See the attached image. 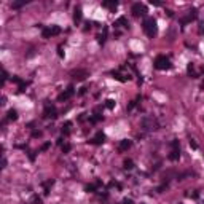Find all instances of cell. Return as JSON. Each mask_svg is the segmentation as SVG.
<instances>
[{"mask_svg":"<svg viewBox=\"0 0 204 204\" xmlns=\"http://www.w3.org/2000/svg\"><path fill=\"white\" fill-rule=\"evenodd\" d=\"M144 32L147 34V37L153 38L158 34V26H156V19L155 18H145L144 21Z\"/></svg>","mask_w":204,"mask_h":204,"instance_id":"1","label":"cell"},{"mask_svg":"<svg viewBox=\"0 0 204 204\" xmlns=\"http://www.w3.org/2000/svg\"><path fill=\"white\" fill-rule=\"evenodd\" d=\"M155 69L158 70H166V69H171V59L167 58V56H156L155 59Z\"/></svg>","mask_w":204,"mask_h":204,"instance_id":"2","label":"cell"},{"mask_svg":"<svg viewBox=\"0 0 204 204\" xmlns=\"http://www.w3.org/2000/svg\"><path fill=\"white\" fill-rule=\"evenodd\" d=\"M171 147H172V150H171V153H169V159H171V161H177V159L180 158L179 140H172V142H171Z\"/></svg>","mask_w":204,"mask_h":204,"instance_id":"3","label":"cell"},{"mask_svg":"<svg viewBox=\"0 0 204 204\" xmlns=\"http://www.w3.org/2000/svg\"><path fill=\"white\" fill-rule=\"evenodd\" d=\"M70 75H72V78L77 80V81H83L86 77H89V72H88L86 69H77V70H73Z\"/></svg>","mask_w":204,"mask_h":204,"instance_id":"4","label":"cell"},{"mask_svg":"<svg viewBox=\"0 0 204 204\" xmlns=\"http://www.w3.org/2000/svg\"><path fill=\"white\" fill-rule=\"evenodd\" d=\"M132 14H134L136 18H139V16H144V14L147 13V7L144 3H140V2H139V3H134L132 5Z\"/></svg>","mask_w":204,"mask_h":204,"instance_id":"5","label":"cell"},{"mask_svg":"<svg viewBox=\"0 0 204 204\" xmlns=\"http://www.w3.org/2000/svg\"><path fill=\"white\" fill-rule=\"evenodd\" d=\"M73 94H75V88L72 86V85H70L69 88H67L66 91H64V93H61L58 96V102H64V100H69L70 97L73 96Z\"/></svg>","mask_w":204,"mask_h":204,"instance_id":"6","label":"cell"},{"mask_svg":"<svg viewBox=\"0 0 204 204\" xmlns=\"http://www.w3.org/2000/svg\"><path fill=\"white\" fill-rule=\"evenodd\" d=\"M58 117V112H56V107L51 104H45V110H43V118H54Z\"/></svg>","mask_w":204,"mask_h":204,"instance_id":"7","label":"cell"},{"mask_svg":"<svg viewBox=\"0 0 204 204\" xmlns=\"http://www.w3.org/2000/svg\"><path fill=\"white\" fill-rule=\"evenodd\" d=\"M89 142H91V144H94V145H100V144H104V142H105V134L102 131H99Z\"/></svg>","mask_w":204,"mask_h":204,"instance_id":"8","label":"cell"},{"mask_svg":"<svg viewBox=\"0 0 204 204\" xmlns=\"http://www.w3.org/2000/svg\"><path fill=\"white\" fill-rule=\"evenodd\" d=\"M81 18H83V11H81L80 7H77L75 11H73V22H75V26H78L81 22Z\"/></svg>","mask_w":204,"mask_h":204,"instance_id":"9","label":"cell"},{"mask_svg":"<svg viewBox=\"0 0 204 204\" xmlns=\"http://www.w3.org/2000/svg\"><path fill=\"white\" fill-rule=\"evenodd\" d=\"M102 7L108 8L110 11H115L118 8V2L117 0H105V2H102Z\"/></svg>","mask_w":204,"mask_h":204,"instance_id":"10","label":"cell"},{"mask_svg":"<svg viewBox=\"0 0 204 204\" xmlns=\"http://www.w3.org/2000/svg\"><path fill=\"white\" fill-rule=\"evenodd\" d=\"M132 145V142L129 140V139H123V140L120 142V145H118V148H120V152H126V150H129Z\"/></svg>","mask_w":204,"mask_h":204,"instance_id":"11","label":"cell"},{"mask_svg":"<svg viewBox=\"0 0 204 204\" xmlns=\"http://www.w3.org/2000/svg\"><path fill=\"white\" fill-rule=\"evenodd\" d=\"M196 16H198V10H196V8H191V10L188 11V16L182 21V24H187L188 21H193V19H196Z\"/></svg>","mask_w":204,"mask_h":204,"instance_id":"12","label":"cell"},{"mask_svg":"<svg viewBox=\"0 0 204 204\" xmlns=\"http://www.w3.org/2000/svg\"><path fill=\"white\" fill-rule=\"evenodd\" d=\"M7 118L10 121H16L18 120V112L14 110V108H10V110H8V113H7Z\"/></svg>","mask_w":204,"mask_h":204,"instance_id":"13","label":"cell"},{"mask_svg":"<svg viewBox=\"0 0 204 204\" xmlns=\"http://www.w3.org/2000/svg\"><path fill=\"white\" fill-rule=\"evenodd\" d=\"M70 128H72V123H70V121L64 123V125H62V134L64 136H69L70 134Z\"/></svg>","mask_w":204,"mask_h":204,"instance_id":"14","label":"cell"},{"mask_svg":"<svg viewBox=\"0 0 204 204\" xmlns=\"http://www.w3.org/2000/svg\"><path fill=\"white\" fill-rule=\"evenodd\" d=\"M113 26H123V27H128V26H129V22H128V19H126L125 16H121L120 19H118V21L113 24Z\"/></svg>","mask_w":204,"mask_h":204,"instance_id":"15","label":"cell"},{"mask_svg":"<svg viewBox=\"0 0 204 204\" xmlns=\"http://www.w3.org/2000/svg\"><path fill=\"white\" fill-rule=\"evenodd\" d=\"M105 38H107V27H104V34L102 35H97V42H99V45H104Z\"/></svg>","mask_w":204,"mask_h":204,"instance_id":"16","label":"cell"},{"mask_svg":"<svg viewBox=\"0 0 204 204\" xmlns=\"http://www.w3.org/2000/svg\"><path fill=\"white\" fill-rule=\"evenodd\" d=\"M123 167L128 171H131L132 167H134V163H132V159H125V163H123Z\"/></svg>","mask_w":204,"mask_h":204,"instance_id":"17","label":"cell"},{"mask_svg":"<svg viewBox=\"0 0 204 204\" xmlns=\"http://www.w3.org/2000/svg\"><path fill=\"white\" fill-rule=\"evenodd\" d=\"M112 77H113V78H117L118 81H126V80H128L126 77H123V75H121L120 72H112Z\"/></svg>","mask_w":204,"mask_h":204,"instance_id":"18","label":"cell"},{"mask_svg":"<svg viewBox=\"0 0 204 204\" xmlns=\"http://www.w3.org/2000/svg\"><path fill=\"white\" fill-rule=\"evenodd\" d=\"M187 70H188V75H190V77H193V78H196V77H198L196 73H195V66H193L191 62L188 64V69H187Z\"/></svg>","mask_w":204,"mask_h":204,"instance_id":"19","label":"cell"},{"mask_svg":"<svg viewBox=\"0 0 204 204\" xmlns=\"http://www.w3.org/2000/svg\"><path fill=\"white\" fill-rule=\"evenodd\" d=\"M42 35H43V38H49V37H53L51 35V27H45L42 30Z\"/></svg>","mask_w":204,"mask_h":204,"instance_id":"20","label":"cell"},{"mask_svg":"<svg viewBox=\"0 0 204 204\" xmlns=\"http://www.w3.org/2000/svg\"><path fill=\"white\" fill-rule=\"evenodd\" d=\"M61 34V27L59 26H51V35H59Z\"/></svg>","mask_w":204,"mask_h":204,"instance_id":"21","label":"cell"},{"mask_svg":"<svg viewBox=\"0 0 204 204\" xmlns=\"http://www.w3.org/2000/svg\"><path fill=\"white\" fill-rule=\"evenodd\" d=\"M105 107L112 110V108L115 107V100H113V99H107V100H105Z\"/></svg>","mask_w":204,"mask_h":204,"instance_id":"22","label":"cell"},{"mask_svg":"<svg viewBox=\"0 0 204 204\" xmlns=\"http://www.w3.org/2000/svg\"><path fill=\"white\" fill-rule=\"evenodd\" d=\"M61 150H62V153H69L70 150H72V145H70V144H64V145L61 147Z\"/></svg>","mask_w":204,"mask_h":204,"instance_id":"23","label":"cell"},{"mask_svg":"<svg viewBox=\"0 0 204 204\" xmlns=\"http://www.w3.org/2000/svg\"><path fill=\"white\" fill-rule=\"evenodd\" d=\"M96 187H97V183H96V185H86L85 190H86L88 193H94V191H96Z\"/></svg>","mask_w":204,"mask_h":204,"instance_id":"24","label":"cell"},{"mask_svg":"<svg viewBox=\"0 0 204 204\" xmlns=\"http://www.w3.org/2000/svg\"><path fill=\"white\" fill-rule=\"evenodd\" d=\"M49 147H51V144H49V142H46V144H43V145H42V148H40V152H45V150H48Z\"/></svg>","mask_w":204,"mask_h":204,"instance_id":"25","label":"cell"},{"mask_svg":"<svg viewBox=\"0 0 204 204\" xmlns=\"http://www.w3.org/2000/svg\"><path fill=\"white\" fill-rule=\"evenodd\" d=\"M11 80H13L14 83H18V85H21V83H22V80L19 78V77H16V75H13V78H11Z\"/></svg>","mask_w":204,"mask_h":204,"instance_id":"26","label":"cell"},{"mask_svg":"<svg viewBox=\"0 0 204 204\" xmlns=\"http://www.w3.org/2000/svg\"><path fill=\"white\" fill-rule=\"evenodd\" d=\"M58 54H59V58H64V51H62V45H59V46H58Z\"/></svg>","mask_w":204,"mask_h":204,"instance_id":"27","label":"cell"},{"mask_svg":"<svg viewBox=\"0 0 204 204\" xmlns=\"http://www.w3.org/2000/svg\"><path fill=\"white\" fill-rule=\"evenodd\" d=\"M86 89H88V88H86V86H83V88H80V91H78V94H80V96H85V94H86Z\"/></svg>","mask_w":204,"mask_h":204,"instance_id":"28","label":"cell"},{"mask_svg":"<svg viewBox=\"0 0 204 204\" xmlns=\"http://www.w3.org/2000/svg\"><path fill=\"white\" fill-rule=\"evenodd\" d=\"M26 86H27V83H24V81H22V83L19 85V93H22V91H26Z\"/></svg>","mask_w":204,"mask_h":204,"instance_id":"29","label":"cell"},{"mask_svg":"<svg viewBox=\"0 0 204 204\" xmlns=\"http://www.w3.org/2000/svg\"><path fill=\"white\" fill-rule=\"evenodd\" d=\"M190 147H191V148H195V150L198 148V144H196V142L193 140V139H191V140H190Z\"/></svg>","mask_w":204,"mask_h":204,"instance_id":"30","label":"cell"},{"mask_svg":"<svg viewBox=\"0 0 204 204\" xmlns=\"http://www.w3.org/2000/svg\"><path fill=\"white\" fill-rule=\"evenodd\" d=\"M150 3L155 5V7H159V5H161V2H158V0H150Z\"/></svg>","mask_w":204,"mask_h":204,"instance_id":"31","label":"cell"},{"mask_svg":"<svg viewBox=\"0 0 204 204\" xmlns=\"http://www.w3.org/2000/svg\"><path fill=\"white\" fill-rule=\"evenodd\" d=\"M40 136H42V132H40V131H34V132H32V137H40Z\"/></svg>","mask_w":204,"mask_h":204,"instance_id":"32","label":"cell"},{"mask_svg":"<svg viewBox=\"0 0 204 204\" xmlns=\"http://www.w3.org/2000/svg\"><path fill=\"white\" fill-rule=\"evenodd\" d=\"M123 204H134V201H132V199H128V198H126V199L123 201Z\"/></svg>","mask_w":204,"mask_h":204,"instance_id":"33","label":"cell"},{"mask_svg":"<svg viewBox=\"0 0 204 204\" xmlns=\"http://www.w3.org/2000/svg\"><path fill=\"white\" fill-rule=\"evenodd\" d=\"M8 80V73H7V70H3V83Z\"/></svg>","mask_w":204,"mask_h":204,"instance_id":"34","label":"cell"},{"mask_svg":"<svg viewBox=\"0 0 204 204\" xmlns=\"http://www.w3.org/2000/svg\"><path fill=\"white\" fill-rule=\"evenodd\" d=\"M89 27H91V22H89V21H88V22H86V24H85V30H89Z\"/></svg>","mask_w":204,"mask_h":204,"instance_id":"35","label":"cell"},{"mask_svg":"<svg viewBox=\"0 0 204 204\" xmlns=\"http://www.w3.org/2000/svg\"><path fill=\"white\" fill-rule=\"evenodd\" d=\"M166 13H167V16H169V18L174 16V11H171V10H166Z\"/></svg>","mask_w":204,"mask_h":204,"instance_id":"36","label":"cell"},{"mask_svg":"<svg viewBox=\"0 0 204 204\" xmlns=\"http://www.w3.org/2000/svg\"><path fill=\"white\" fill-rule=\"evenodd\" d=\"M199 34H204V24H201V27H199Z\"/></svg>","mask_w":204,"mask_h":204,"instance_id":"37","label":"cell"}]
</instances>
